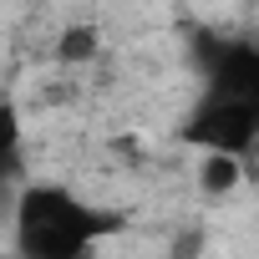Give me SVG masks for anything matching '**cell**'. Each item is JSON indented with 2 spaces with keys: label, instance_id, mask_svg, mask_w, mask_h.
<instances>
[{
  "label": "cell",
  "instance_id": "obj_1",
  "mask_svg": "<svg viewBox=\"0 0 259 259\" xmlns=\"http://www.w3.org/2000/svg\"><path fill=\"white\" fill-rule=\"evenodd\" d=\"M11 224L21 259H87L102 234L122 229V213L92 208L61 183H31L16 193Z\"/></svg>",
  "mask_w": 259,
  "mask_h": 259
},
{
  "label": "cell",
  "instance_id": "obj_2",
  "mask_svg": "<svg viewBox=\"0 0 259 259\" xmlns=\"http://www.w3.org/2000/svg\"><path fill=\"white\" fill-rule=\"evenodd\" d=\"M193 51H198V71H203L208 92L229 97L259 117V41H224V36L198 31Z\"/></svg>",
  "mask_w": 259,
  "mask_h": 259
},
{
  "label": "cell",
  "instance_id": "obj_3",
  "mask_svg": "<svg viewBox=\"0 0 259 259\" xmlns=\"http://www.w3.org/2000/svg\"><path fill=\"white\" fill-rule=\"evenodd\" d=\"M183 138L198 143V148H208V153H249L254 138H259V117L244 112V107L229 102V97L203 92V102H198L193 117L183 122Z\"/></svg>",
  "mask_w": 259,
  "mask_h": 259
},
{
  "label": "cell",
  "instance_id": "obj_4",
  "mask_svg": "<svg viewBox=\"0 0 259 259\" xmlns=\"http://www.w3.org/2000/svg\"><path fill=\"white\" fill-rule=\"evenodd\" d=\"M26 173V153H21V112L11 102H0V193H11V183Z\"/></svg>",
  "mask_w": 259,
  "mask_h": 259
},
{
  "label": "cell",
  "instance_id": "obj_5",
  "mask_svg": "<svg viewBox=\"0 0 259 259\" xmlns=\"http://www.w3.org/2000/svg\"><path fill=\"white\" fill-rule=\"evenodd\" d=\"M239 178H244L239 153H203V163H198V183H203V193H234Z\"/></svg>",
  "mask_w": 259,
  "mask_h": 259
},
{
  "label": "cell",
  "instance_id": "obj_6",
  "mask_svg": "<svg viewBox=\"0 0 259 259\" xmlns=\"http://www.w3.org/2000/svg\"><path fill=\"white\" fill-rule=\"evenodd\" d=\"M97 56V26H71V31H61V41H56V61L61 66H81V61H92Z\"/></svg>",
  "mask_w": 259,
  "mask_h": 259
},
{
  "label": "cell",
  "instance_id": "obj_7",
  "mask_svg": "<svg viewBox=\"0 0 259 259\" xmlns=\"http://www.w3.org/2000/svg\"><path fill=\"white\" fill-rule=\"evenodd\" d=\"M173 259H203V229H198V224H193V229H178Z\"/></svg>",
  "mask_w": 259,
  "mask_h": 259
},
{
  "label": "cell",
  "instance_id": "obj_8",
  "mask_svg": "<svg viewBox=\"0 0 259 259\" xmlns=\"http://www.w3.org/2000/svg\"><path fill=\"white\" fill-rule=\"evenodd\" d=\"M249 153H259V138H254V148H249Z\"/></svg>",
  "mask_w": 259,
  "mask_h": 259
}]
</instances>
